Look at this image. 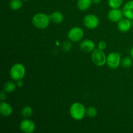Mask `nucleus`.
I'll list each match as a JSON object with an SVG mask.
<instances>
[{"instance_id": "a211bd4d", "label": "nucleus", "mask_w": 133, "mask_h": 133, "mask_svg": "<svg viewBox=\"0 0 133 133\" xmlns=\"http://www.w3.org/2000/svg\"><path fill=\"white\" fill-rule=\"evenodd\" d=\"M22 116L24 118H29L31 117L33 114V110L29 106H25L22 109L21 111Z\"/></svg>"}, {"instance_id": "39448f33", "label": "nucleus", "mask_w": 133, "mask_h": 133, "mask_svg": "<svg viewBox=\"0 0 133 133\" xmlns=\"http://www.w3.org/2000/svg\"><path fill=\"white\" fill-rule=\"evenodd\" d=\"M121 60L120 55L116 52H112L108 55L107 57V64L110 68L116 69L120 65Z\"/></svg>"}, {"instance_id": "423d86ee", "label": "nucleus", "mask_w": 133, "mask_h": 133, "mask_svg": "<svg viewBox=\"0 0 133 133\" xmlns=\"http://www.w3.org/2000/svg\"><path fill=\"white\" fill-rule=\"evenodd\" d=\"M84 36V31L79 27H74L70 29L68 33V37L70 41L77 42L81 41Z\"/></svg>"}, {"instance_id": "9d476101", "label": "nucleus", "mask_w": 133, "mask_h": 133, "mask_svg": "<svg viewBox=\"0 0 133 133\" xmlns=\"http://www.w3.org/2000/svg\"><path fill=\"white\" fill-rule=\"evenodd\" d=\"M95 43L90 39L83 40L80 44V48L82 51L86 53H90L96 49Z\"/></svg>"}, {"instance_id": "2eb2a0df", "label": "nucleus", "mask_w": 133, "mask_h": 133, "mask_svg": "<svg viewBox=\"0 0 133 133\" xmlns=\"http://www.w3.org/2000/svg\"><path fill=\"white\" fill-rule=\"evenodd\" d=\"M92 0H78L77 7L80 10H87L92 5Z\"/></svg>"}, {"instance_id": "bb28decb", "label": "nucleus", "mask_w": 133, "mask_h": 133, "mask_svg": "<svg viewBox=\"0 0 133 133\" xmlns=\"http://www.w3.org/2000/svg\"><path fill=\"white\" fill-rule=\"evenodd\" d=\"M130 53H131V57L133 58V46L132 48H131V52H130Z\"/></svg>"}, {"instance_id": "1a4fd4ad", "label": "nucleus", "mask_w": 133, "mask_h": 133, "mask_svg": "<svg viewBox=\"0 0 133 133\" xmlns=\"http://www.w3.org/2000/svg\"><path fill=\"white\" fill-rule=\"evenodd\" d=\"M123 13L122 10L118 9H112L108 13V19L112 22H118L123 17Z\"/></svg>"}, {"instance_id": "0eeeda50", "label": "nucleus", "mask_w": 133, "mask_h": 133, "mask_svg": "<svg viewBox=\"0 0 133 133\" xmlns=\"http://www.w3.org/2000/svg\"><path fill=\"white\" fill-rule=\"evenodd\" d=\"M84 26L89 29H94L99 25V19L94 14H88L83 19Z\"/></svg>"}, {"instance_id": "6e6552de", "label": "nucleus", "mask_w": 133, "mask_h": 133, "mask_svg": "<svg viewBox=\"0 0 133 133\" xmlns=\"http://www.w3.org/2000/svg\"><path fill=\"white\" fill-rule=\"evenodd\" d=\"M19 128L23 132L32 133L35 131L36 125L33 121L31 120L29 118H25L20 122Z\"/></svg>"}, {"instance_id": "4be33fe9", "label": "nucleus", "mask_w": 133, "mask_h": 133, "mask_svg": "<svg viewBox=\"0 0 133 133\" xmlns=\"http://www.w3.org/2000/svg\"><path fill=\"white\" fill-rule=\"evenodd\" d=\"M61 48H62V50L63 51L68 52L72 48V44H71V42L65 41L62 43V45H61Z\"/></svg>"}, {"instance_id": "6ab92c4d", "label": "nucleus", "mask_w": 133, "mask_h": 133, "mask_svg": "<svg viewBox=\"0 0 133 133\" xmlns=\"http://www.w3.org/2000/svg\"><path fill=\"white\" fill-rule=\"evenodd\" d=\"M123 0H108L109 6L111 9H118L122 5Z\"/></svg>"}, {"instance_id": "dca6fc26", "label": "nucleus", "mask_w": 133, "mask_h": 133, "mask_svg": "<svg viewBox=\"0 0 133 133\" xmlns=\"http://www.w3.org/2000/svg\"><path fill=\"white\" fill-rule=\"evenodd\" d=\"M16 84L12 81H7L4 84L3 91L6 93H12L16 88Z\"/></svg>"}, {"instance_id": "20e7f679", "label": "nucleus", "mask_w": 133, "mask_h": 133, "mask_svg": "<svg viewBox=\"0 0 133 133\" xmlns=\"http://www.w3.org/2000/svg\"><path fill=\"white\" fill-rule=\"evenodd\" d=\"M92 62L97 66H103L107 63V56L103 50L99 48L95 49L91 55Z\"/></svg>"}, {"instance_id": "7ed1b4c3", "label": "nucleus", "mask_w": 133, "mask_h": 133, "mask_svg": "<svg viewBox=\"0 0 133 133\" xmlns=\"http://www.w3.org/2000/svg\"><path fill=\"white\" fill-rule=\"evenodd\" d=\"M25 75V68L22 64L16 63L10 70V77L14 81L22 80Z\"/></svg>"}, {"instance_id": "cd10ccee", "label": "nucleus", "mask_w": 133, "mask_h": 133, "mask_svg": "<svg viewBox=\"0 0 133 133\" xmlns=\"http://www.w3.org/2000/svg\"><path fill=\"white\" fill-rule=\"evenodd\" d=\"M25 1H29V0H25Z\"/></svg>"}, {"instance_id": "f8f14e48", "label": "nucleus", "mask_w": 133, "mask_h": 133, "mask_svg": "<svg viewBox=\"0 0 133 133\" xmlns=\"http://www.w3.org/2000/svg\"><path fill=\"white\" fill-rule=\"evenodd\" d=\"M122 11L125 18L133 20V0H130L125 4Z\"/></svg>"}, {"instance_id": "5701e85b", "label": "nucleus", "mask_w": 133, "mask_h": 133, "mask_svg": "<svg viewBox=\"0 0 133 133\" xmlns=\"http://www.w3.org/2000/svg\"><path fill=\"white\" fill-rule=\"evenodd\" d=\"M107 46V44L106 42L105 41H101L99 42L98 44V45H97V47H98V48L99 49H101V50H105V49H106Z\"/></svg>"}, {"instance_id": "b1692460", "label": "nucleus", "mask_w": 133, "mask_h": 133, "mask_svg": "<svg viewBox=\"0 0 133 133\" xmlns=\"http://www.w3.org/2000/svg\"><path fill=\"white\" fill-rule=\"evenodd\" d=\"M6 92L5 91H3L1 92V95H0V99H1V101H3L4 100L6 99Z\"/></svg>"}, {"instance_id": "aec40b11", "label": "nucleus", "mask_w": 133, "mask_h": 133, "mask_svg": "<svg viewBox=\"0 0 133 133\" xmlns=\"http://www.w3.org/2000/svg\"><path fill=\"white\" fill-rule=\"evenodd\" d=\"M86 115L90 118H94L97 115V110L94 107H89L86 110Z\"/></svg>"}, {"instance_id": "a878e982", "label": "nucleus", "mask_w": 133, "mask_h": 133, "mask_svg": "<svg viewBox=\"0 0 133 133\" xmlns=\"http://www.w3.org/2000/svg\"><path fill=\"white\" fill-rule=\"evenodd\" d=\"M92 1H93L94 3L97 5V4H99L101 2V0H92Z\"/></svg>"}, {"instance_id": "f257e3e1", "label": "nucleus", "mask_w": 133, "mask_h": 133, "mask_svg": "<svg viewBox=\"0 0 133 133\" xmlns=\"http://www.w3.org/2000/svg\"><path fill=\"white\" fill-rule=\"evenodd\" d=\"M51 19L49 15L45 13L40 12L35 14L32 19L33 25L39 29H44L49 26Z\"/></svg>"}, {"instance_id": "ddd939ff", "label": "nucleus", "mask_w": 133, "mask_h": 133, "mask_svg": "<svg viewBox=\"0 0 133 133\" xmlns=\"http://www.w3.org/2000/svg\"><path fill=\"white\" fill-rule=\"evenodd\" d=\"M13 109L9 103L1 101L0 104V113L4 117H9L12 114Z\"/></svg>"}, {"instance_id": "f03ea898", "label": "nucleus", "mask_w": 133, "mask_h": 133, "mask_svg": "<svg viewBox=\"0 0 133 133\" xmlns=\"http://www.w3.org/2000/svg\"><path fill=\"white\" fill-rule=\"evenodd\" d=\"M85 108L83 104L79 102H75L71 105L70 109V114L71 118L77 121L81 120L86 115Z\"/></svg>"}, {"instance_id": "9b49d317", "label": "nucleus", "mask_w": 133, "mask_h": 133, "mask_svg": "<svg viewBox=\"0 0 133 133\" xmlns=\"http://www.w3.org/2000/svg\"><path fill=\"white\" fill-rule=\"evenodd\" d=\"M132 23H131V19L125 18H122V19L118 22V29L119 31L122 32H128L131 29Z\"/></svg>"}, {"instance_id": "f3484780", "label": "nucleus", "mask_w": 133, "mask_h": 133, "mask_svg": "<svg viewBox=\"0 0 133 133\" xmlns=\"http://www.w3.org/2000/svg\"><path fill=\"white\" fill-rule=\"evenodd\" d=\"M23 3L22 0H11L9 3V6L13 10H18L22 7Z\"/></svg>"}, {"instance_id": "412c9836", "label": "nucleus", "mask_w": 133, "mask_h": 133, "mask_svg": "<svg viewBox=\"0 0 133 133\" xmlns=\"http://www.w3.org/2000/svg\"><path fill=\"white\" fill-rule=\"evenodd\" d=\"M121 64H122V67L124 68H129L132 64V59L131 58H129V57H125V58H123L122 60Z\"/></svg>"}, {"instance_id": "393cba45", "label": "nucleus", "mask_w": 133, "mask_h": 133, "mask_svg": "<svg viewBox=\"0 0 133 133\" xmlns=\"http://www.w3.org/2000/svg\"><path fill=\"white\" fill-rule=\"evenodd\" d=\"M23 85V82L22 81V80H18L16 82V86L18 87V88H22Z\"/></svg>"}, {"instance_id": "4468645a", "label": "nucleus", "mask_w": 133, "mask_h": 133, "mask_svg": "<svg viewBox=\"0 0 133 133\" xmlns=\"http://www.w3.org/2000/svg\"><path fill=\"white\" fill-rule=\"evenodd\" d=\"M49 18L51 22L55 24H60L63 22L64 16L62 12L59 11H55L49 14Z\"/></svg>"}]
</instances>
